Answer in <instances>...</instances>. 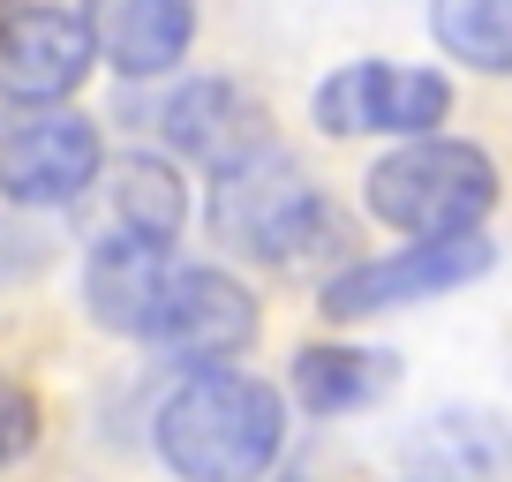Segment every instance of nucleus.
I'll list each match as a JSON object with an SVG mask.
<instances>
[{
	"instance_id": "nucleus-1",
	"label": "nucleus",
	"mask_w": 512,
	"mask_h": 482,
	"mask_svg": "<svg viewBox=\"0 0 512 482\" xmlns=\"http://www.w3.org/2000/svg\"><path fill=\"white\" fill-rule=\"evenodd\" d=\"M287 445V400L264 377L189 370L159 407V460L181 482H256Z\"/></svg>"
},
{
	"instance_id": "nucleus-2",
	"label": "nucleus",
	"mask_w": 512,
	"mask_h": 482,
	"mask_svg": "<svg viewBox=\"0 0 512 482\" xmlns=\"http://www.w3.org/2000/svg\"><path fill=\"white\" fill-rule=\"evenodd\" d=\"M497 204V159L460 136H415L369 166V211L415 241L475 234Z\"/></svg>"
},
{
	"instance_id": "nucleus-3",
	"label": "nucleus",
	"mask_w": 512,
	"mask_h": 482,
	"mask_svg": "<svg viewBox=\"0 0 512 482\" xmlns=\"http://www.w3.org/2000/svg\"><path fill=\"white\" fill-rule=\"evenodd\" d=\"M211 226H219V241H234V249H249L264 264H302V257H317V249L339 241L332 204L272 144L219 166V181H211Z\"/></svg>"
},
{
	"instance_id": "nucleus-4",
	"label": "nucleus",
	"mask_w": 512,
	"mask_h": 482,
	"mask_svg": "<svg viewBox=\"0 0 512 482\" xmlns=\"http://www.w3.org/2000/svg\"><path fill=\"white\" fill-rule=\"evenodd\" d=\"M136 339L159 347L166 362H181V370H226L256 339V302L241 279L211 272V264H174Z\"/></svg>"
},
{
	"instance_id": "nucleus-5",
	"label": "nucleus",
	"mask_w": 512,
	"mask_h": 482,
	"mask_svg": "<svg viewBox=\"0 0 512 482\" xmlns=\"http://www.w3.org/2000/svg\"><path fill=\"white\" fill-rule=\"evenodd\" d=\"M98 129L68 106L0 113V196L8 204H76L98 181Z\"/></svg>"
},
{
	"instance_id": "nucleus-6",
	"label": "nucleus",
	"mask_w": 512,
	"mask_h": 482,
	"mask_svg": "<svg viewBox=\"0 0 512 482\" xmlns=\"http://www.w3.org/2000/svg\"><path fill=\"white\" fill-rule=\"evenodd\" d=\"M490 241L482 234H445V241H407L392 257H369L347 264V272L324 287V317L354 324V317H377V309H407V302H437V294L467 287V279L490 272Z\"/></svg>"
},
{
	"instance_id": "nucleus-7",
	"label": "nucleus",
	"mask_w": 512,
	"mask_h": 482,
	"mask_svg": "<svg viewBox=\"0 0 512 482\" xmlns=\"http://www.w3.org/2000/svg\"><path fill=\"white\" fill-rule=\"evenodd\" d=\"M452 113V83L437 68H392V61H354L317 83V129L332 136H430Z\"/></svg>"
},
{
	"instance_id": "nucleus-8",
	"label": "nucleus",
	"mask_w": 512,
	"mask_h": 482,
	"mask_svg": "<svg viewBox=\"0 0 512 482\" xmlns=\"http://www.w3.org/2000/svg\"><path fill=\"white\" fill-rule=\"evenodd\" d=\"M91 31L76 8L53 0H16L0 8V98L8 106H61L91 76Z\"/></svg>"
},
{
	"instance_id": "nucleus-9",
	"label": "nucleus",
	"mask_w": 512,
	"mask_h": 482,
	"mask_svg": "<svg viewBox=\"0 0 512 482\" xmlns=\"http://www.w3.org/2000/svg\"><path fill=\"white\" fill-rule=\"evenodd\" d=\"M83 31L113 76H166L196 38V8L189 0H91Z\"/></svg>"
},
{
	"instance_id": "nucleus-10",
	"label": "nucleus",
	"mask_w": 512,
	"mask_h": 482,
	"mask_svg": "<svg viewBox=\"0 0 512 482\" xmlns=\"http://www.w3.org/2000/svg\"><path fill=\"white\" fill-rule=\"evenodd\" d=\"M159 129H166V144L189 151V159L234 166V159H249V151H264V106H256L241 83L204 76V83H181L159 106Z\"/></svg>"
},
{
	"instance_id": "nucleus-11",
	"label": "nucleus",
	"mask_w": 512,
	"mask_h": 482,
	"mask_svg": "<svg viewBox=\"0 0 512 482\" xmlns=\"http://www.w3.org/2000/svg\"><path fill=\"white\" fill-rule=\"evenodd\" d=\"M166 272H174L166 241H136V234L98 241V249H91V272H83L91 317L106 324V332H144V317H151V302H159Z\"/></svg>"
},
{
	"instance_id": "nucleus-12",
	"label": "nucleus",
	"mask_w": 512,
	"mask_h": 482,
	"mask_svg": "<svg viewBox=\"0 0 512 482\" xmlns=\"http://www.w3.org/2000/svg\"><path fill=\"white\" fill-rule=\"evenodd\" d=\"M392 392V354L377 347H302L294 354V400L309 415H354Z\"/></svg>"
},
{
	"instance_id": "nucleus-13",
	"label": "nucleus",
	"mask_w": 512,
	"mask_h": 482,
	"mask_svg": "<svg viewBox=\"0 0 512 482\" xmlns=\"http://www.w3.org/2000/svg\"><path fill=\"white\" fill-rule=\"evenodd\" d=\"M106 196H113V234L166 241V249H174L189 196H181V174L166 159H113L106 166Z\"/></svg>"
},
{
	"instance_id": "nucleus-14",
	"label": "nucleus",
	"mask_w": 512,
	"mask_h": 482,
	"mask_svg": "<svg viewBox=\"0 0 512 482\" xmlns=\"http://www.w3.org/2000/svg\"><path fill=\"white\" fill-rule=\"evenodd\" d=\"M415 460L437 467V482H482L512 467V430L497 415H430V430L415 437Z\"/></svg>"
},
{
	"instance_id": "nucleus-15",
	"label": "nucleus",
	"mask_w": 512,
	"mask_h": 482,
	"mask_svg": "<svg viewBox=\"0 0 512 482\" xmlns=\"http://www.w3.org/2000/svg\"><path fill=\"white\" fill-rule=\"evenodd\" d=\"M430 31L452 61L512 76V0H430Z\"/></svg>"
},
{
	"instance_id": "nucleus-16",
	"label": "nucleus",
	"mask_w": 512,
	"mask_h": 482,
	"mask_svg": "<svg viewBox=\"0 0 512 482\" xmlns=\"http://www.w3.org/2000/svg\"><path fill=\"white\" fill-rule=\"evenodd\" d=\"M31 445H38V400L0 370V460H16V452H31Z\"/></svg>"
}]
</instances>
